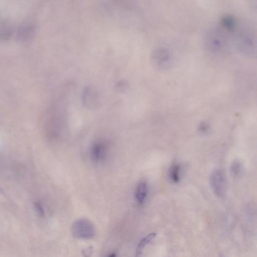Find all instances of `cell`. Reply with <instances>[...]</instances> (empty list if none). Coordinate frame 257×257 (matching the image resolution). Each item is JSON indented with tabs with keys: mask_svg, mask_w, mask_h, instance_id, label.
I'll use <instances>...</instances> for the list:
<instances>
[{
	"mask_svg": "<svg viewBox=\"0 0 257 257\" xmlns=\"http://www.w3.org/2000/svg\"><path fill=\"white\" fill-rule=\"evenodd\" d=\"M220 257H225L223 254H221Z\"/></svg>",
	"mask_w": 257,
	"mask_h": 257,
	"instance_id": "9a60e30c",
	"label": "cell"
},
{
	"mask_svg": "<svg viewBox=\"0 0 257 257\" xmlns=\"http://www.w3.org/2000/svg\"><path fill=\"white\" fill-rule=\"evenodd\" d=\"M170 178L174 183H178L181 179V166L179 164L173 165L170 169Z\"/></svg>",
	"mask_w": 257,
	"mask_h": 257,
	"instance_id": "ba28073f",
	"label": "cell"
},
{
	"mask_svg": "<svg viewBox=\"0 0 257 257\" xmlns=\"http://www.w3.org/2000/svg\"><path fill=\"white\" fill-rule=\"evenodd\" d=\"M72 231L74 237L81 239L91 238L95 234L93 226L86 220H79L75 222Z\"/></svg>",
	"mask_w": 257,
	"mask_h": 257,
	"instance_id": "7a4b0ae2",
	"label": "cell"
},
{
	"mask_svg": "<svg viewBox=\"0 0 257 257\" xmlns=\"http://www.w3.org/2000/svg\"><path fill=\"white\" fill-rule=\"evenodd\" d=\"M156 234L155 233H152L141 240L137 248L136 257H139L144 247L148 243H150L156 237Z\"/></svg>",
	"mask_w": 257,
	"mask_h": 257,
	"instance_id": "9c48e42d",
	"label": "cell"
},
{
	"mask_svg": "<svg viewBox=\"0 0 257 257\" xmlns=\"http://www.w3.org/2000/svg\"><path fill=\"white\" fill-rule=\"evenodd\" d=\"M93 252L92 247H89L83 251V254L85 257H91Z\"/></svg>",
	"mask_w": 257,
	"mask_h": 257,
	"instance_id": "8fae6325",
	"label": "cell"
},
{
	"mask_svg": "<svg viewBox=\"0 0 257 257\" xmlns=\"http://www.w3.org/2000/svg\"><path fill=\"white\" fill-rule=\"evenodd\" d=\"M148 185L146 182L142 181L140 182L136 189L135 197L140 204H143L148 194Z\"/></svg>",
	"mask_w": 257,
	"mask_h": 257,
	"instance_id": "8992f818",
	"label": "cell"
},
{
	"mask_svg": "<svg viewBox=\"0 0 257 257\" xmlns=\"http://www.w3.org/2000/svg\"><path fill=\"white\" fill-rule=\"evenodd\" d=\"M209 130V126L206 123H202L199 127V130L201 133H206L208 132Z\"/></svg>",
	"mask_w": 257,
	"mask_h": 257,
	"instance_id": "7c38bea8",
	"label": "cell"
},
{
	"mask_svg": "<svg viewBox=\"0 0 257 257\" xmlns=\"http://www.w3.org/2000/svg\"><path fill=\"white\" fill-rule=\"evenodd\" d=\"M83 101L88 107L96 106L98 104V96L97 92L92 88H88L84 92Z\"/></svg>",
	"mask_w": 257,
	"mask_h": 257,
	"instance_id": "5b68a950",
	"label": "cell"
},
{
	"mask_svg": "<svg viewBox=\"0 0 257 257\" xmlns=\"http://www.w3.org/2000/svg\"><path fill=\"white\" fill-rule=\"evenodd\" d=\"M106 148L102 142L94 143L91 149V157L96 162L103 160L106 156Z\"/></svg>",
	"mask_w": 257,
	"mask_h": 257,
	"instance_id": "277c9868",
	"label": "cell"
},
{
	"mask_svg": "<svg viewBox=\"0 0 257 257\" xmlns=\"http://www.w3.org/2000/svg\"><path fill=\"white\" fill-rule=\"evenodd\" d=\"M151 58L153 63L161 69L166 68L171 62L169 53L164 48H158L154 50Z\"/></svg>",
	"mask_w": 257,
	"mask_h": 257,
	"instance_id": "3957f363",
	"label": "cell"
},
{
	"mask_svg": "<svg viewBox=\"0 0 257 257\" xmlns=\"http://www.w3.org/2000/svg\"><path fill=\"white\" fill-rule=\"evenodd\" d=\"M209 182L214 194L220 197H224L227 191L226 174L220 168L213 169L210 175Z\"/></svg>",
	"mask_w": 257,
	"mask_h": 257,
	"instance_id": "6da1fadb",
	"label": "cell"
},
{
	"mask_svg": "<svg viewBox=\"0 0 257 257\" xmlns=\"http://www.w3.org/2000/svg\"><path fill=\"white\" fill-rule=\"evenodd\" d=\"M243 166L241 161L239 159L234 160L230 166V172L232 177L235 179L240 178Z\"/></svg>",
	"mask_w": 257,
	"mask_h": 257,
	"instance_id": "52a82bcc",
	"label": "cell"
},
{
	"mask_svg": "<svg viewBox=\"0 0 257 257\" xmlns=\"http://www.w3.org/2000/svg\"><path fill=\"white\" fill-rule=\"evenodd\" d=\"M35 208L37 213L40 216H44L45 215L44 210L41 206H40L39 204H36L35 205Z\"/></svg>",
	"mask_w": 257,
	"mask_h": 257,
	"instance_id": "4fadbf2b",
	"label": "cell"
},
{
	"mask_svg": "<svg viewBox=\"0 0 257 257\" xmlns=\"http://www.w3.org/2000/svg\"><path fill=\"white\" fill-rule=\"evenodd\" d=\"M109 257H116V254L113 253L111 254Z\"/></svg>",
	"mask_w": 257,
	"mask_h": 257,
	"instance_id": "5bb4252c",
	"label": "cell"
},
{
	"mask_svg": "<svg viewBox=\"0 0 257 257\" xmlns=\"http://www.w3.org/2000/svg\"><path fill=\"white\" fill-rule=\"evenodd\" d=\"M223 25L226 28L228 29H232L234 28L235 25V21L232 17L226 16L222 19Z\"/></svg>",
	"mask_w": 257,
	"mask_h": 257,
	"instance_id": "30bf717a",
	"label": "cell"
}]
</instances>
